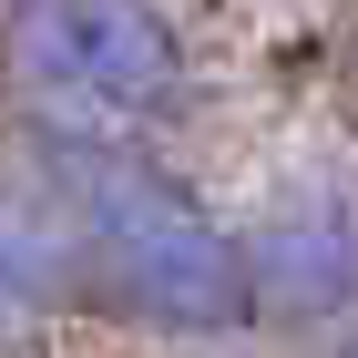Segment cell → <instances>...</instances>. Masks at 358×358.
<instances>
[{"mask_svg":"<svg viewBox=\"0 0 358 358\" xmlns=\"http://www.w3.org/2000/svg\"><path fill=\"white\" fill-rule=\"evenodd\" d=\"M31 185L62 215L72 276H83L92 297H113L123 317H154V328H236L246 317L236 236L164 164H143L123 134L52 123L41 154H31Z\"/></svg>","mask_w":358,"mask_h":358,"instance_id":"1","label":"cell"},{"mask_svg":"<svg viewBox=\"0 0 358 358\" xmlns=\"http://www.w3.org/2000/svg\"><path fill=\"white\" fill-rule=\"evenodd\" d=\"M10 72L31 103L72 113L92 134H134L185 103V31L154 0H21Z\"/></svg>","mask_w":358,"mask_h":358,"instance_id":"2","label":"cell"},{"mask_svg":"<svg viewBox=\"0 0 358 358\" xmlns=\"http://www.w3.org/2000/svg\"><path fill=\"white\" fill-rule=\"evenodd\" d=\"M236 266H246V317H338L358 307V215L348 205H276L266 225L236 236Z\"/></svg>","mask_w":358,"mask_h":358,"instance_id":"3","label":"cell"},{"mask_svg":"<svg viewBox=\"0 0 358 358\" xmlns=\"http://www.w3.org/2000/svg\"><path fill=\"white\" fill-rule=\"evenodd\" d=\"M83 276H72V246H62V215L41 205V185H0V338L52 317Z\"/></svg>","mask_w":358,"mask_h":358,"instance_id":"4","label":"cell"},{"mask_svg":"<svg viewBox=\"0 0 358 358\" xmlns=\"http://www.w3.org/2000/svg\"><path fill=\"white\" fill-rule=\"evenodd\" d=\"M348 358H358V338H348Z\"/></svg>","mask_w":358,"mask_h":358,"instance_id":"5","label":"cell"}]
</instances>
